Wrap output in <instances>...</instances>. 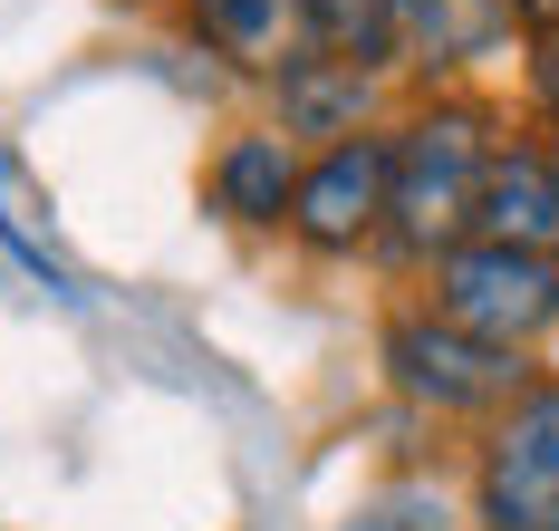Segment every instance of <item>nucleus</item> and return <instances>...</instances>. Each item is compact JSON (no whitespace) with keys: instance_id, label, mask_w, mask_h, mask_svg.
<instances>
[{"instance_id":"nucleus-1","label":"nucleus","mask_w":559,"mask_h":531,"mask_svg":"<svg viewBox=\"0 0 559 531\" xmlns=\"http://www.w3.org/2000/svg\"><path fill=\"white\" fill-rule=\"evenodd\" d=\"M483 184H492V135L463 107H435L395 135L386 175V233L405 251H463V233L483 223Z\"/></svg>"},{"instance_id":"nucleus-2","label":"nucleus","mask_w":559,"mask_h":531,"mask_svg":"<svg viewBox=\"0 0 559 531\" xmlns=\"http://www.w3.org/2000/svg\"><path fill=\"white\" fill-rule=\"evenodd\" d=\"M435 319L492 339V349H521V339H540L559 319V261L550 251H511V241H463V251H444Z\"/></svg>"},{"instance_id":"nucleus-3","label":"nucleus","mask_w":559,"mask_h":531,"mask_svg":"<svg viewBox=\"0 0 559 531\" xmlns=\"http://www.w3.org/2000/svg\"><path fill=\"white\" fill-rule=\"evenodd\" d=\"M483 522L559 531V387H521L483 445Z\"/></svg>"},{"instance_id":"nucleus-4","label":"nucleus","mask_w":559,"mask_h":531,"mask_svg":"<svg viewBox=\"0 0 559 531\" xmlns=\"http://www.w3.org/2000/svg\"><path fill=\"white\" fill-rule=\"evenodd\" d=\"M386 367H395V387H405L415 406H435V415H473V406L521 397L511 349L453 329V319H395V329H386Z\"/></svg>"},{"instance_id":"nucleus-5","label":"nucleus","mask_w":559,"mask_h":531,"mask_svg":"<svg viewBox=\"0 0 559 531\" xmlns=\"http://www.w3.org/2000/svg\"><path fill=\"white\" fill-rule=\"evenodd\" d=\"M386 175H395L386 135H337L319 165H299V193H289L299 241L309 251H357L367 233H386Z\"/></svg>"},{"instance_id":"nucleus-6","label":"nucleus","mask_w":559,"mask_h":531,"mask_svg":"<svg viewBox=\"0 0 559 531\" xmlns=\"http://www.w3.org/2000/svg\"><path fill=\"white\" fill-rule=\"evenodd\" d=\"M193 30H203V49L231 68H299L309 49V0H193Z\"/></svg>"},{"instance_id":"nucleus-7","label":"nucleus","mask_w":559,"mask_h":531,"mask_svg":"<svg viewBox=\"0 0 559 531\" xmlns=\"http://www.w3.org/2000/svg\"><path fill=\"white\" fill-rule=\"evenodd\" d=\"M483 241H511V251H559V165L550 155H492V184H483Z\"/></svg>"},{"instance_id":"nucleus-8","label":"nucleus","mask_w":559,"mask_h":531,"mask_svg":"<svg viewBox=\"0 0 559 531\" xmlns=\"http://www.w3.org/2000/svg\"><path fill=\"white\" fill-rule=\"evenodd\" d=\"M289 193H299V155L289 135H231L223 165H213V203L231 223H289Z\"/></svg>"},{"instance_id":"nucleus-9","label":"nucleus","mask_w":559,"mask_h":531,"mask_svg":"<svg viewBox=\"0 0 559 531\" xmlns=\"http://www.w3.org/2000/svg\"><path fill=\"white\" fill-rule=\"evenodd\" d=\"M502 30H511L502 0H395V49H415L425 68H463V59H483Z\"/></svg>"},{"instance_id":"nucleus-10","label":"nucleus","mask_w":559,"mask_h":531,"mask_svg":"<svg viewBox=\"0 0 559 531\" xmlns=\"http://www.w3.org/2000/svg\"><path fill=\"white\" fill-rule=\"evenodd\" d=\"M309 49L337 68H386L395 59V0H309Z\"/></svg>"},{"instance_id":"nucleus-11","label":"nucleus","mask_w":559,"mask_h":531,"mask_svg":"<svg viewBox=\"0 0 559 531\" xmlns=\"http://www.w3.org/2000/svg\"><path fill=\"white\" fill-rule=\"evenodd\" d=\"M531 87H540V107L559 117V30H540V59H531Z\"/></svg>"},{"instance_id":"nucleus-12","label":"nucleus","mask_w":559,"mask_h":531,"mask_svg":"<svg viewBox=\"0 0 559 531\" xmlns=\"http://www.w3.org/2000/svg\"><path fill=\"white\" fill-rule=\"evenodd\" d=\"M511 20H531V30H559V0H502Z\"/></svg>"}]
</instances>
